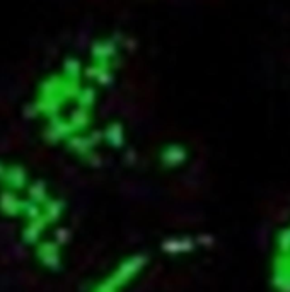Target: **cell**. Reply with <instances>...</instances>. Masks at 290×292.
<instances>
[{"mask_svg": "<svg viewBox=\"0 0 290 292\" xmlns=\"http://www.w3.org/2000/svg\"><path fill=\"white\" fill-rule=\"evenodd\" d=\"M132 65L125 36L82 41L43 70L27 94L26 118L45 144L99 168L127 147L130 129L121 98Z\"/></svg>", "mask_w": 290, "mask_h": 292, "instance_id": "1", "label": "cell"}, {"mask_svg": "<svg viewBox=\"0 0 290 292\" xmlns=\"http://www.w3.org/2000/svg\"><path fill=\"white\" fill-rule=\"evenodd\" d=\"M0 217L43 270L67 265L70 229L62 195L27 164L0 157Z\"/></svg>", "mask_w": 290, "mask_h": 292, "instance_id": "2", "label": "cell"}, {"mask_svg": "<svg viewBox=\"0 0 290 292\" xmlns=\"http://www.w3.org/2000/svg\"><path fill=\"white\" fill-rule=\"evenodd\" d=\"M191 252L186 239H155L121 255L86 292H190Z\"/></svg>", "mask_w": 290, "mask_h": 292, "instance_id": "3", "label": "cell"}]
</instances>
